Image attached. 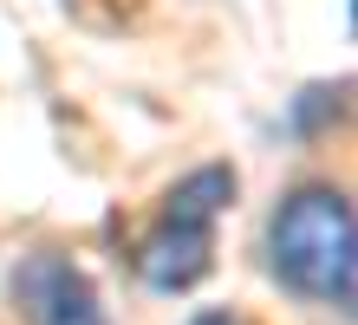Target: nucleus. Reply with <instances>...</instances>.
Instances as JSON below:
<instances>
[{
    "mask_svg": "<svg viewBox=\"0 0 358 325\" xmlns=\"http://www.w3.org/2000/svg\"><path fill=\"white\" fill-rule=\"evenodd\" d=\"M267 267L306 306L352 312L358 293V222L339 182H300L267 222Z\"/></svg>",
    "mask_w": 358,
    "mask_h": 325,
    "instance_id": "obj_1",
    "label": "nucleus"
},
{
    "mask_svg": "<svg viewBox=\"0 0 358 325\" xmlns=\"http://www.w3.org/2000/svg\"><path fill=\"white\" fill-rule=\"evenodd\" d=\"M13 293L33 312V325H111L104 306H98V293H92V280L59 254H33L13 273Z\"/></svg>",
    "mask_w": 358,
    "mask_h": 325,
    "instance_id": "obj_3",
    "label": "nucleus"
},
{
    "mask_svg": "<svg viewBox=\"0 0 358 325\" xmlns=\"http://www.w3.org/2000/svg\"><path fill=\"white\" fill-rule=\"evenodd\" d=\"M235 202V169L228 163H202L157 202V222L137 241V280L157 293H189L196 280L215 267V222Z\"/></svg>",
    "mask_w": 358,
    "mask_h": 325,
    "instance_id": "obj_2",
    "label": "nucleus"
},
{
    "mask_svg": "<svg viewBox=\"0 0 358 325\" xmlns=\"http://www.w3.org/2000/svg\"><path fill=\"white\" fill-rule=\"evenodd\" d=\"M189 325H255V319H241V312H196Z\"/></svg>",
    "mask_w": 358,
    "mask_h": 325,
    "instance_id": "obj_4",
    "label": "nucleus"
}]
</instances>
